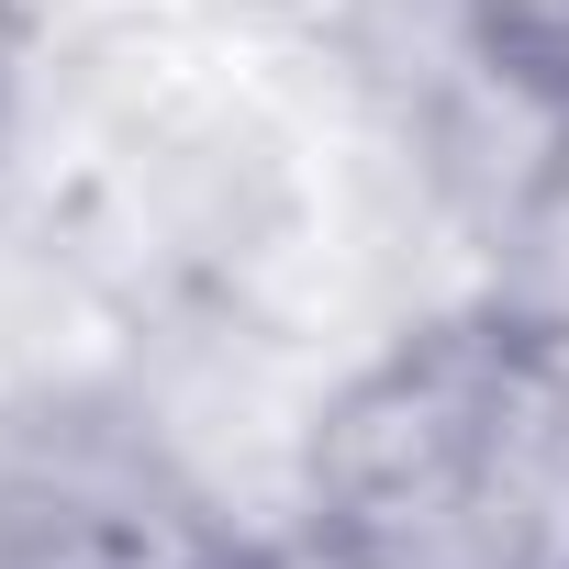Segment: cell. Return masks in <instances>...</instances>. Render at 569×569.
Wrapping results in <instances>:
<instances>
[{
  "instance_id": "cell-4",
  "label": "cell",
  "mask_w": 569,
  "mask_h": 569,
  "mask_svg": "<svg viewBox=\"0 0 569 569\" xmlns=\"http://www.w3.org/2000/svg\"><path fill=\"white\" fill-rule=\"evenodd\" d=\"M23 79H34V0H0V146L23 123Z\"/></svg>"
},
{
  "instance_id": "cell-2",
  "label": "cell",
  "mask_w": 569,
  "mask_h": 569,
  "mask_svg": "<svg viewBox=\"0 0 569 569\" xmlns=\"http://www.w3.org/2000/svg\"><path fill=\"white\" fill-rule=\"evenodd\" d=\"M0 569H268L257 536L157 447L46 425L0 458Z\"/></svg>"
},
{
  "instance_id": "cell-1",
  "label": "cell",
  "mask_w": 569,
  "mask_h": 569,
  "mask_svg": "<svg viewBox=\"0 0 569 569\" xmlns=\"http://www.w3.org/2000/svg\"><path fill=\"white\" fill-rule=\"evenodd\" d=\"M313 569H569V302L480 291L369 347L291 458Z\"/></svg>"
},
{
  "instance_id": "cell-3",
  "label": "cell",
  "mask_w": 569,
  "mask_h": 569,
  "mask_svg": "<svg viewBox=\"0 0 569 569\" xmlns=\"http://www.w3.org/2000/svg\"><path fill=\"white\" fill-rule=\"evenodd\" d=\"M447 12H458V46L513 101H536L547 123H569V0H447Z\"/></svg>"
}]
</instances>
